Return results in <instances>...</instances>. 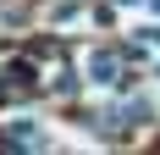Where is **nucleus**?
Returning <instances> with one entry per match:
<instances>
[{"label": "nucleus", "instance_id": "obj_1", "mask_svg": "<svg viewBox=\"0 0 160 155\" xmlns=\"http://www.w3.org/2000/svg\"><path fill=\"white\" fill-rule=\"evenodd\" d=\"M88 78H94L99 89H105V83L116 78V61H111V56H88Z\"/></svg>", "mask_w": 160, "mask_h": 155}]
</instances>
